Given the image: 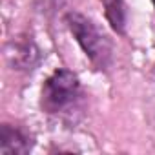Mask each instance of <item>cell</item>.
<instances>
[{"instance_id":"obj_6","label":"cell","mask_w":155,"mask_h":155,"mask_svg":"<svg viewBox=\"0 0 155 155\" xmlns=\"http://www.w3.org/2000/svg\"><path fill=\"white\" fill-rule=\"evenodd\" d=\"M151 4H153V8H155V0H151Z\"/></svg>"},{"instance_id":"obj_4","label":"cell","mask_w":155,"mask_h":155,"mask_svg":"<svg viewBox=\"0 0 155 155\" xmlns=\"http://www.w3.org/2000/svg\"><path fill=\"white\" fill-rule=\"evenodd\" d=\"M35 146L31 131L17 122H2L0 126V153L2 155H28Z\"/></svg>"},{"instance_id":"obj_5","label":"cell","mask_w":155,"mask_h":155,"mask_svg":"<svg viewBox=\"0 0 155 155\" xmlns=\"http://www.w3.org/2000/svg\"><path fill=\"white\" fill-rule=\"evenodd\" d=\"M104 6V17L110 28L117 35H126L128 28V6L124 0H101Z\"/></svg>"},{"instance_id":"obj_3","label":"cell","mask_w":155,"mask_h":155,"mask_svg":"<svg viewBox=\"0 0 155 155\" xmlns=\"http://www.w3.org/2000/svg\"><path fill=\"white\" fill-rule=\"evenodd\" d=\"M6 62L13 71L29 73L38 68L42 60V51L29 33H20L8 40L4 48Z\"/></svg>"},{"instance_id":"obj_1","label":"cell","mask_w":155,"mask_h":155,"mask_svg":"<svg viewBox=\"0 0 155 155\" xmlns=\"http://www.w3.org/2000/svg\"><path fill=\"white\" fill-rule=\"evenodd\" d=\"M88 95L79 75L68 68H57L40 88V110L48 117L77 122L86 110Z\"/></svg>"},{"instance_id":"obj_2","label":"cell","mask_w":155,"mask_h":155,"mask_svg":"<svg viewBox=\"0 0 155 155\" xmlns=\"http://www.w3.org/2000/svg\"><path fill=\"white\" fill-rule=\"evenodd\" d=\"M64 22L91 66L97 71H108L113 64V42L97 22L81 11H68Z\"/></svg>"}]
</instances>
